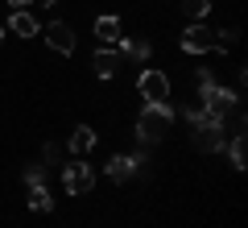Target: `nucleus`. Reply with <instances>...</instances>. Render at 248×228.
Wrapping results in <instances>:
<instances>
[{
  "mask_svg": "<svg viewBox=\"0 0 248 228\" xmlns=\"http://www.w3.org/2000/svg\"><path fill=\"white\" fill-rule=\"evenodd\" d=\"M170 129H174V108H170V100L141 108V116H137V141L141 145H157Z\"/></svg>",
  "mask_w": 248,
  "mask_h": 228,
  "instance_id": "obj_2",
  "label": "nucleus"
},
{
  "mask_svg": "<svg viewBox=\"0 0 248 228\" xmlns=\"http://www.w3.org/2000/svg\"><path fill=\"white\" fill-rule=\"evenodd\" d=\"M9 29H13V34H21V37H33V34H42V25H37V17H33L29 9H13Z\"/></svg>",
  "mask_w": 248,
  "mask_h": 228,
  "instance_id": "obj_14",
  "label": "nucleus"
},
{
  "mask_svg": "<svg viewBox=\"0 0 248 228\" xmlns=\"http://www.w3.org/2000/svg\"><path fill=\"white\" fill-rule=\"evenodd\" d=\"M0 42H4V29H0Z\"/></svg>",
  "mask_w": 248,
  "mask_h": 228,
  "instance_id": "obj_20",
  "label": "nucleus"
},
{
  "mask_svg": "<svg viewBox=\"0 0 248 228\" xmlns=\"http://www.w3.org/2000/svg\"><path fill=\"white\" fill-rule=\"evenodd\" d=\"M37 4H46V9H54V4H58V0H37Z\"/></svg>",
  "mask_w": 248,
  "mask_h": 228,
  "instance_id": "obj_19",
  "label": "nucleus"
},
{
  "mask_svg": "<svg viewBox=\"0 0 248 228\" xmlns=\"http://www.w3.org/2000/svg\"><path fill=\"white\" fill-rule=\"evenodd\" d=\"M29 211H37V216H46V211H54V195H50V187H29Z\"/></svg>",
  "mask_w": 248,
  "mask_h": 228,
  "instance_id": "obj_15",
  "label": "nucleus"
},
{
  "mask_svg": "<svg viewBox=\"0 0 248 228\" xmlns=\"http://www.w3.org/2000/svg\"><path fill=\"white\" fill-rule=\"evenodd\" d=\"M120 62H137V67H141V62H149V54H153V46L145 42V37H120Z\"/></svg>",
  "mask_w": 248,
  "mask_h": 228,
  "instance_id": "obj_10",
  "label": "nucleus"
},
{
  "mask_svg": "<svg viewBox=\"0 0 248 228\" xmlns=\"http://www.w3.org/2000/svg\"><path fill=\"white\" fill-rule=\"evenodd\" d=\"M195 79H199V104H203L211 116H223V121H228V112L240 108V91L236 88H223V83L211 75V67H199Z\"/></svg>",
  "mask_w": 248,
  "mask_h": 228,
  "instance_id": "obj_1",
  "label": "nucleus"
},
{
  "mask_svg": "<svg viewBox=\"0 0 248 228\" xmlns=\"http://www.w3.org/2000/svg\"><path fill=\"white\" fill-rule=\"evenodd\" d=\"M116 70H120V54H116L112 46H104V50L91 54V75H95V79H116Z\"/></svg>",
  "mask_w": 248,
  "mask_h": 228,
  "instance_id": "obj_9",
  "label": "nucleus"
},
{
  "mask_svg": "<svg viewBox=\"0 0 248 228\" xmlns=\"http://www.w3.org/2000/svg\"><path fill=\"white\" fill-rule=\"evenodd\" d=\"M13 9H29V4H33V0H9Z\"/></svg>",
  "mask_w": 248,
  "mask_h": 228,
  "instance_id": "obj_18",
  "label": "nucleus"
},
{
  "mask_svg": "<svg viewBox=\"0 0 248 228\" xmlns=\"http://www.w3.org/2000/svg\"><path fill=\"white\" fill-rule=\"evenodd\" d=\"M137 91H141L145 104H161V100H170V79L157 67H145L141 75H137Z\"/></svg>",
  "mask_w": 248,
  "mask_h": 228,
  "instance_id": "obj_7",
  "label": "nucleus"
},
{
  "mask_svg": "<svg viewBox=\"0 0 248 228\" xmlns=\"http://www.w3.org/2000/svg\"><path fill=\"white\" fill-rule=\"evenodd\" d=\"M178 46L186 54H219V29L203 25V21H190L182 29V37H178Z\"/></svg>",
  "mask_w": 248,
  "mask_h": 228,
  "instance_id": "obj_4",
  "label": "nucleus"
},
{
  "mask_svg": "<svg viewBox=\"0 0 248 228\" xmlns=\"http://www.w3.org/2000/svg\"><path fill=\"white\" fill-rule=\"evenodd\" d=\"M21 178H25V187H42L46 183V162H29Z\"/></svg>",
  "mask_w": 248,
  "mask_h": 228,
  "instance_id": "obj_17",
  "label": "nucleus"
},
{
  "mask_svg": "<svg viewBox=\"0 0 248 228\" xmlns=\"http://www.w3.org/2000/svg\"><path fill=\"white\" fill-rule=\"evenodd\" d=\"M62 191L66 195H91L95 191V170H91L83 158L66 162V166H62Z\"/></svg>",
  "mask_w": 248,
  "mask_h": 228,
  "instance_id": "obj_6",
  "label": "nucleus"
},
{
  "mask_svg": "<svg viewBox=\"0 0 248 228\" xmlns=\"http://www.w3.org/2000/svg\"><path fill=\"white\" fill-rule=\"evenodd\" d=\"M95 141H99V133L91 129V124H75V133H71V154H75V158H83V154L95 149Z\"/></svg>",
  "mask_w": 248,
  "mask_h": 228,
  "instance_id": "obj_11",
  "label": "nucleus"
},
{
  "mask_svg": "<svg viewBox=\"0 0 248 228\" xmlns=\"http://www.w3.org/2000/svg\"><path fill=\"white\" fill-rule=\"evenodd\" d=\"M42 34H46V46H50L54 54H75V29L66 25V21H50Z\"/></svg>",
  "mask_w": 248,
  "mask_h": 228,
  "instance_id": "obj_8",
  "label": "nucleus"
},
{
  "mask_svg": "<svg viewBox=\"0 0 248 228\" xmlns=\"http://www.w3.org/2000/svg\"><path fill=\"white\" fill-rule=\"evenodd\" d=\"M223 149H228V162H232V170H244V162H248V141H244V133H228Z\"/></svg>",
  "mask_w": 248,
  "mask_h": 228,
  "instance_id": "obj_13",
  "label": "nucleus"
},
{
  "mask_svg": "<svg viewBox=\"0 0 248 228\" xmlns=\"http://www.w3.org/2000/svg\"><path fill=\"white\" fill-rule=\"evenodd\" d=\"M95 37H99V42H108V46L120 42V37H124V21H120V17H112V13L95 17Z\"/></svg>",
  "mask_w": 248,
  "mask_h": 228,
  "instance_id": "obj_12",
  "label": "nucleus"
},
{
  "mask_svg": "<svg viewBox=\"0 0 248 228\" xmlns=\"http://www.w3.org/2000/svg\"><path fill=\"white\" fill-rule=\"evenodd\" d=\"M190 141H195V149H203V154H223L228 121H223V116H207V121H199L195 129H190Z\"/></svg>",
  "mask_w": 248,
  "mask_h": 228,
  "instance_id": "obj_3",
  "label": "nucleus"
},
{
  "mask_svg": "<svg viewBox=\"0 0 248 228\" xmlns=\"http://www.w3.org/2000/svg\"><path fill=\"white\" fill-rule=\"evenodd\" d=\"M211 4H215V0H182V13L190 21H203L207 13H211Z\"/></svg>",
  "mask_w": 248,
  "mask_h": 228,
  "instance_id": "obj_16",
  "label": "nucleus"
},
{
  "mask_svg": "<svg viewBox=\"0 0 248 228\" xmlns=\"http://www.w3.org/2000/svg\"><path fill=\"white\" fill-rule=\"evenodd\" d=\"M141 166H149V149H137V154H112L104 170H108L112 183H128V178L141 175Z\"/></svg>",
  "mask_w": 248,
  "mask_h": 228,
  "instance_id": "obj_5",
  "label": "nucleus"
}]
</instances>
